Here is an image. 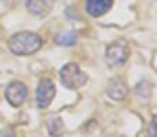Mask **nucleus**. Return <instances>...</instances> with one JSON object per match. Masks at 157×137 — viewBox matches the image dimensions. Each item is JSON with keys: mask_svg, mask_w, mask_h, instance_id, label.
<instances>
[{"mask_svg": "<svg viewBox=\"0 0 157 137\" xmlns=\"http://www.w3.org/2000/svg\"><path fill=\"white\" fill-rule=\"evenodd\" d=\"M59 75H60L62 84L66 88H70V90H78V88H82V86L88 84V75L82 71V68L78 64H75V62L64 64Z\"/></svg>", "mask_w": 157, "mask_h": 137, "instance_id": "nucleus-2", "label": "nucleus"}, {"mask_svg": "<svg viewBox=\"0 0 157 137\" xmlns=\"http://www.w3.org/2000/svg\"><path fill=\"white\" fill-rule=\"evenodd\" d=\"M48 132L53 137H60L64 134V121L60 117H51L48 121Z\"/></svg>", "mask_w": 157, "mask_h": 137, "instance_id": "nucleus-9", "label": "nucleus"}, {"mask_svg": "<svg viewBox=\"0 0 157 137\" xmlns=\"http://www.w3.org/2000/svg\"><path fill=\"white\" fill-rule=\"evenodd\" d=\"M130 57V46L126 44L124 40H117V42H112V44L106 48V53H104V60L110 68H121L126 64Z\"/></svg>", "mask_w": 157, "mask_h": 137, "instance_id": "nucleus-3", "label": "nucleus"}, {"mask_svg": "<svg viewBox=\"0 0 157 137\" xmlns=\"http://www.w3.org/2000/svg\"><path fill=\"white\" fill-rule=\"evenodd\" d=\"M112 6H113V0H86V11L93 18H99L104 13H108Z\"/></svg>", "mask_w": 157, "mask_h": 137, "instance_id": "nucleus-6", "label": "nucleus"}, {"mask_svg": "<svg viewBox=\"0 0 157 137\" xmlns=\"http://www.w3.org/2000/svg\"><path fill=\"white\" fill-rule=\"evenodd\" d=\"M51 0H26V7L31 15L37 17H44L51 11Z\"/></svg>", "mask_w": 157, "mask_h": 137, "instance_id": "nucleus-8", "label": "nucleus"}, {"mask_svg": "<svg viewBox=\"0 0 157 137\" xmlns=\"http://www.w3.org/2000/svg\"><path fill=\"white\" fill-rule=\"evenodd\" d=\"M106 93L113 99V101H124L128 95V86L124 84V81L121 79H112V82L108 84Z\"/></svg>", "mask_w": 157, "mask_h": 137, "instance_id": "nucleus-7", "label": "nucleus"}, {"mask_svg": "<svg viewBox=\"0 0 157 137\" xmlns=\"http://www.w3.org/2000/svg\"><path fill=\"white\" fill-rule=\"evenodd\" d=\"M0 137H15V132L11 128H4V130H0Z\"/></svg>", "mask_w": 157, "mask_h": 137, "instance_id": "nucleus-11", "label": "nucleus"}, {"mask_svg": "<svg viewBox=\"0 0 157 137\" xmlns=\"http://www.w3.org/2000/svg\"><path fill=\"white\" fill-rule=\"evenodd\" d=\"M57 44H60V46H73V44H77V33H73V31L60 33V35L57 37Z\"/></svg>", "mask_w": 157, "mask_h": 137, "instance_id": "nucleus-10", "label": "nucleus"}, {"mask_svg": "<svg viewBox=\"0 0 157 137\" xmlns=\"http://www.w3.org/2000/svg\"><path fill=\"white\" fill-rule=\"evenodd\" d=\"M40 48H42V39H40L37 33H31V31L15 33L9 39V49L15 55H20V57L33 55V53L39 51Z\"/></svg>", "mask_w": 157, "mask_h": 137, "instance_id": "nucleus-1", "label": "nucleus"}, {"mask_svg": "<svg viewBox=\"0 0 157 137\" xmlns=\"http://www.w3.org/2000/svg\"><path fill=\"white\" fill-rule=\"evenodd\" d=\"M55 99V84L49 79H42L37 88V106L46 110Z\"/></svg>", "mask_w": 157, "mask_h": 137, "instance_id": "nucleus-5", "label": "nucleus"}, {"mask_svg": "<svg viewBox=\"0 0 157 137\" xmlns=\"http://www.w3.org/2000/svg\"><path fill=\"white\" fill-rule=\"evenodd\" d=\"M26 99H28V88H26L24 82H11V84H7V88H6V101L11 106L18 108V106H22L26 102Z\"/></svg>", "mask_w": 157, "mask_h": 137, "instance_id": "nucleus-4", "label": "nucleus"}, {"mask_svg": "<svg viewBox=\"0 0 157 137\" xmlns=\"http://www.w3.org/2000/svg\"><path fill=\"white\" fill-rule=\"evenodd\" d=\"M150 137H155V119H154L152 124H150Z\"/></svg>", "mask_w": 157, "mask_h": 137, "instance_id": "nucleus-12", "label": "nucleus"}]
</instances>
